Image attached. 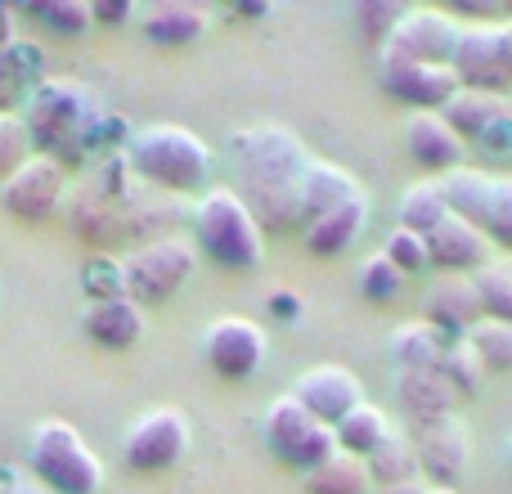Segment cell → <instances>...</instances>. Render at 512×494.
<instances>
[{
	"label": "cell",
	"mask_w": 512,
	"mask_h": 494,
	"mask_svg": "<svg viewBox=\"0 0 512 494\" xmlns=\"http://www.w3.org/2000/svg\"><path fill=\"white\" fill-rule=\"evenodd\" d=\"M441 378L450 382L459 396H472V391L486 382V369H481L477 351H472L468 337H454L450 346H445V360H441Z\"/></svg>",
	"instance_id": "cell-35"
},
{
	"label": "cell",
	"mask_w": 512,
	"mask_h": 494,
	"mask_svg": "<svg viewBox=\"0 0 512 494\" xmlns=\"http://www.w3.org/2000/svg\"><path fill=\"white\" fill-rule=\"evenodd\" d=\"M508 454H512V445H508Z\"/></svg>",
	"instance_id": "cell-48"
},
{
	"label": "cell",
	"mask_w": 512,
	"mask_h": 494,
	"mask_svg": "<svg viewBox=\"0 0 512 494\" xmlns=\"http://www.w3.org/2000/svg\"><path fill=\"white\" fill-rule=\"evenodd\" d=\"M445 333H436L427 319H409L391 333V355H396L400 373H432L445 360Z\"/></svg>",
	"instance_id": "cell-27"
},
{
	"label": "cell",
	"mask_w": 512,
	"mask_h": 494,
	"mask_svg": "<svg viewBox=\"0 0 512 494\" xmlns=\"http://www.w3.org/2000/svg\"><path fill=\"white\" fill-rule=\"evenodd\" d=\"M400 288H405V274H400L382 252H373L369 261L360 265V292L369 301H391V297H400Z\"/></svg>",
	"instance_id": "cell-38"
},
{
	"label": "cell",
	"mask_w": 512,
	"mask_h": 494,
	"mask_svg": "<svg viewBox=\"0 0 512 494\" xmlns=\"http://www.w3.org/2000/svg\"><path fill=\"white\" fill-rule=\"evenodd\" d=\"M122 454L135 472H167L189 454V418L180 409H149L131 423Z\"/></svg>",
	"instance_id": "cell-8"
},
{
	"label": "cell",
	"mask_w": 512,
	"mask_h": 494,
	"mask_svg": "<svg viewBox=\"0 0 512 494\" xmlns=\"http://www.w3.org/2000/svg\"><path fill=\"white\" fill-rule=\"evenodd\" d=\"M396 400L409 418V432H423L432 423H445L459 409V391L441 378V369L432 373H396Z\"/></svg>",
	"instance_id": "cell-17"
},
{
	"label": "cell",
	"mask_w": 512,
	"mask_h": 494,
	"mask_svg": "<svg viewBox=\"0 0 512 494\" xmlns=\"http://www.w3.org/2000/svg\"><path fill=\"white\" fill-rule=\"evenodd\" d=\"M265 445H270V454L283 463V468H297V472L324 468V463L337 454L333 427L319 423L292 391L265 409Z\"/></svg>",
	"instance_id": "cell-7"
},
{
	"label": "cell",
	"mask_w": 512,
	"mask_h": 494,
	"mask_svg": "<svg viewBox=\"0 0 512 494\" xmlns=\"http://www.w3.org/2000/svg\"><path fill=\"white\" fill-rule=\"evenodd\" d=\"M382 256H387L400 274H414V270H427V265H432V256H427V239L423 234H414V230H400V225L387 234Z\"/></svg>",
	"instance_id": "cell-37"
},
{
	"label": "cell",
	"mask_w": 512,
	"mask_h": 494,
	"mask_svg": "<svg viewBox=\"0 0 512 494\" xmlns=\"http://www.w3.org/2000/svg\"><path fill=\"white\" fill-rule=\"evenodd\" d=\"M405 149H409V158H414L423 171L445 176V171L463 167L468 144L450 131V122H445L441 113H409L405 117Z\"/></svg>",
	"instance_id": "cell-16"
},
{
	"label": "cell",
	"mask_w": 512,
	"mask_h": 494,
	"mask_svg": "<svg viewBox=\"0 0 512 494\" xmlns=\"http://www.w3.org/2000/svg\"><path fill=\"white\" fill-rule=\"evenodd\" d=\"M81 328H86L90 342L108 346V351H126V346H135L144 337V306H135L131 297L86 301Z\"/></svg>",
	"instance_id": "cell-19"
},
{
	"label": "cell",
	"mask_w": 512,
	"mask_h": 494,
	"mask_svg": "<svg viewBox=\"0 0 512 494\" xmlns=\"http://www.w3.org/2000/svg\"><path fill=\"white\" fill-rule=\"evenodd\" d=\"M333 436H337V450L342 454L369 459V454L391 436V423H387V414H382L378 405H360L333 427Z\"/></svg>",
	"instance_id": "cell-28"
},
{
	"label": "cell",
	"mask_w": 512,
	"mask_h": 494,
	"mask_svg": "<svg viewBox=\"0 0 512 494\" xmlns=\"http://www.w3.org/2000/svg\"><path fill=\"white\" fill-rule=\"evenodd\" d=\"M292 396L319 418V423L337 427L351 409L364 405V387L351 369L342 364H319V369H306L297 382H292Z\"/></svg>",
	"instance_id": "cell-13"
},
{
	"label": "cell",
	"mask_w": 512,
	"mask_h": 494,
	"mask_svg": "<svg viewBox=\"0 0 512 494\" xmlns=\"http://www.w3.org/2000/svg\"><path fill=\"white\" fill-rule=\"evenodd\" d=\"M459 86L468 90H490V95H504L508 77L499 68V41H495V23H463L459 50L450 59Z\"/></svg>",
	"instance_id": "cell-15"
},
{
	"label": "cell",
	"mask_w": 512,
	"mask_h": 494,
	"mask_svg": "<svg viewBox=\"0 0 512 494\" xmlns=\"http://www.w3.org/2000/svg\"><path fill=\"white\" fill-rule=\"evenodd\" d=\"M427 494H454V490H436V486H432V490H427Z\"/></svg>",
	"instance_id": "cell-47"
},
{
	"label": "cell",
	"mask_w": 512,
	"mask_h": 494,
	"mask_svg": "<svg viewBox=\"0 0 512 494\" xmlns=\"http://www.w3.org/2000/svg\"><path fill=\"white\" fill-rule=\"evenodd\" d=\"M382 86L396 95L400 104H414L418 113H441L454 95H459V77L445 63H418L405 54L382 50Z\"/></svg>",
	"instance_id": "cell-10"
},
{
	"label": "cell",
	"mask_w": 512,
	"mask_h": 494,
	"mask_svg": "<svg viewBox=\"0 0 512 494\" xmlns=\"http://www.w3.org/2000/svg\"><path fill=\"white\" fill-rule=\"evenodd\" d=\"M104 117L108 113L95 90L81 86V81H63V77H45L23 108L32 144H41V153L54 158L59 167L86 158L90 149H99Z\"/></svg>",
	"instance_id": "cell-2"
},
{
	"label": "cell",
	"mask_w": 512,
	"mask_h": 494,
	"mask_svg": "<svg viewBox=\"0 0 512 494\" xmlns=\"http://www.w3.org/2000/svg\"><path fill=\"white\" fill-rule=\"evenodd\" d=\"M126 167L140 185L158 194H189L212 176V149L198 131L180 122H153L126 140Z\"/></svg>",
	"instance_id": "cell-3"
},
{
	"label": "cell",
	"mask_w": 512,
	"mask_h": 494,
	"mask_svg": "<svg viewBox=\"0 0 512 494\" xmlns=\"http://www.w3.org/2000/svg\"><path fill=\"white\" fill-rule=\"evenodd\" d=\"M441 189H445V203H450V216L459 221L477 225L486 221V207H490V189H495V171H481V167H454L441 176Z\"/></svg>",
	"instance_id": "cell-26"
},
{
	"label": "cell",
	"mask_w": 512,
	"mask_h": 494,
	"mask_svg": "<svg viewBox=\"0 0 512 494\" xmlns=\"http://www.w3.org/2000/svg\"><path fill=\"white\" fill-rule=\"evenodd\" d=\"M230 158L239 167V180L248 189L243 203L252 207L256 225L292 230L301 225V176L310 167V153L288 126L265 122L248 126L230 140Z\"/></svg>",
	"instance_id": "cell-1"
},
{
	"label": "cell",
	"mask_w": 512,
	"mask_h": 494,
	"mask_svg": "<svg viewBox=\"0 0 512 494\" xmlns=\"http://www.w3.org/2000/svg\"><path fill=\"white\" fill-rule=\"evenodd\" d=\"M270 306H274V310H283V315H288V310H292V315H297V310H301V301H297V297H274Z\"/></svg>",
	"instance_id": "cell-46"
},
{
	"label": "cell",
	"mask_w": 512,
	"mask_h": 494,
	"mask_svg": "<svg viewBox=\"0 0 512 494\" xmlns=\"http://www.w3.org/2000/svg\"><path fill=\"white\" fill-rule=\"evenodd\" d=\"M472 283H477V297H481L486 319H504V324H512V256H490V261L472 274Z\"/></svg>",
	"instance_id": "cell-32"
},
{
	"label": "cell",
	"mask_w": 512,
	"mask_h": 494,
	"mask_svg": "<svg viewBox=\"0 0 512 494\" xmlns=\"http://www.w3.org/2000/svg\"><path fill=\"white\" fill-rule=\"evenodd\" d=\"M481 234L490 239V247H508V252H512V176H495V189H490V207H486V221H481Z\"/></svg>",
	"instance_id": "cell-36"
},
{
	"label": "cell",
	"mask_w": 512,
	"mask_h": 494,
	"mask_svg": "<svg viewBox=\"0 0 512 494\" xmlns=\"http://www.w3.org/2000/svg\"><path fill=\"white\" fill-rule=\"evenodd\" d=\"M364 463H369V477L378 490L418 481V450H414V436H405V432H391Z\"/></svg>",
	"instance_id": "cell-29"
},
{
	"label": "cell",
	"mask_w": 512,
	"mask_h": 494,
	"mask_svg": "<svg viewBox=\"0 0 512 494\" xmlns=\"http://www.w3.org/2000/svg\"><path fill=\"white\" fill-rule=\"evenodd\" d=\"M45 81V54L41 45L23 41L0 50V117H18V108H27L32 90Z\"/></svg>",
	"instance_id": "cell-22"
},
{
	"label": "cell",
	"mask_w": 512,
	"mask_h": 494,
	"mask_svg": "<svg viewBox=\"0 0 512 494\" xmlns=\"http://www.w3.org/2000/svg\"><path fill=\"white\" fill-rule=\"evenodd\" d=\"M0 494H50V490H45L41 481H9V486L0 490Z\"/></svg>",
	"instance_id": "cell-44"
},
{
	"label": "cell",
	"mask_w": 512,
	"mask_h": 494,
	"mask_svg": "<svg viewBox=\"0 0 512 494\" xmlns=\"http://www.w3.org/2000/svg\"><path fill=\"white\" fill-rule=\"evenodd\" d=\"M373 477H369V463L355 459V454L337 450L324 468L306 472V494H369Z\"/></svg>",
	"instance_id": "cell-30"
},
{
	"label": "cell",
	"mask_w": 512,
	"mask_h": 494,
	"mask_svg": "<svg viewBox=\"0 0 512 494\" xmlns=\"http://www.w3.org/2000/svg\"><path fill=\"white\" fill-rule=\"evenodd\" d=\"M18 41V32H14V14H9V9H0V50H5V45H14Z\"/></svg>",
	"instance_id": "cell-43"
},
{
	"label": "cell",
	"mask_w": 512,
	"mask_h": 494,
	"mask_svg": "<svg viewBox=\"0 0 512 494\" xmlns=\"http://www.w3.org/2000/svg\"><path fill=\"white\" fill-rule=\"evenodd\" d=\"M198 270V243L167 234V239L140 243L131 256H122V288L135 306H158L171 301Z\"/></svg>",
	"instance_id": "cell-6"
},
{
	"label": "cell",
	"mask_w": 512,
	"mask_h": 494,
	"mask_svg": "<svg viewBox=\"0 0 512 494\" xmlns=\"http://www.w3.org/2000/svg\"><path fill=\"white\" fill-rule=\"evenodd\" d=\"M360 194H364L360 180H355L346 167L310 158L306 176H301V230H306L310 221H319L324 212H333V207H342V203H351V198H360Z\"/></svg>",
	"instance_id": "cell-23"
},
{
	"label": "cell",
	"mask_w": 512,
	"mask_h": 494,
	"mask_svg": "<svg viewBox=\"0 0 512 494\" xmlns=\"http://www.w3.org/2000/svg\"><path fill=\"white\" fill-rule=\"evenodd\" d=\"M265 351H270L265 328L256 324V319H248V315H221L212 328H207V337H203L207 364H212L221 378H234V382L261 373Z\"/></svg>",
	"instance_id": "cell-9"
},
{
	"label": "cell",
	"mask_w": 512,
	"mask_h": 494,
	"mask_svg": "<svg viewBox=\"0 0 512 494\" xmlns=\"http://www.w3.org/2000/svg\"><path fill=\"white\" fill-rule=\"evenodd\" d=\"M459 36H463V23L445 9H405L400 27L391 32V41L382 50L391 54H405V59H418V63H445L450 68L454 50H459Z\"/></svg>",
	"instance_id": "cell-12"
},
{
	"label": "cell",
	"mask_w": 512,
	"mask_h": 494,
	"mask_svg": "<svg viewBox=\"0 0 512 494\" xmlns=\"http://www.w3.org/2000/svg\"><path fill=\"white\" fill-rule=\"evenodd\" d=\"M27 14L41 18L54 36H86L90 27H95L90 0H41V5H32Z\"/></svg>",
	"instance_id": "cell-34"
},
{
	"label": "cell",
	"mask_w": 512,
	"mask_h": 494,
	"mask_svg": "<svg viewBox=\"0 0 512 494\" xmlns=\"http://www.w3.org/2000/svg\"><path fill=\"white\" fill-rule=\"evenodd\" d=\"M378 494H427L423 481H405V486H382Z\"/></svg>",
	"instance_id": "cell-45"
},
{
	"label": "cell",
	"mask_w": 512,
	"mask_h": 494,
	"mask_svg": "<svg viewBox=\"0 0 512 494\" xmlns=\"http://www.w3.org/2000/svg\"><path fill=\"white\" fill-rule=\"evenodd\" d=\"M450 216V203H445V189L441 180H418L414 189H405V198H400V230H414V234H432L436 225Z\"/></svg>",
	"instance_id": "cell-31"
},
{
	"label": "cell",
	"mask_w": 512,
	"mask_h": 494,
	"mask_svg": "<svg viewBox=\"0 0 512 494\" xmlns=\"http://www.w3.org/2000/svg\"><path fill=\"white\" fill-rule=\"evenodd\" d=\"M207 27H212V9L198 0H162L144 9V36L158 45H189L207 36Z\"/></svg>",
	"instance_id": "cell-24"
},
{
	"label": "cell",
	"mask_w": 512,
	"mask_h": 494,
	"mask_svg": "<svg viewBox=\"0 0 512 494\" xmlns=\"http://www.w3.org/2000/svg\"><path fill=\"white\" fill-rule=\"evenodd\" d=\"M364 225H369V194L351 198V203L324 212L319 221H310L306 230H301V239H306V247L315 256H337V252H346V247L360 239Z\"/></svg>",
	"instance_id": "cell-25"
},
{
	"label": "cell",
	"mask_w": 512,
	"mask_h": 494,
	"mask_svg": "<svg viewBox=\"0 0 512 494\" xmlns=\"http://www.w3.org/2000/svg\"><path fill=\"white\" fill-rule=\"evenodd\" d=\"M63 203V167L45 153H32L14 176L0 185V207L18 221L36 225V221H50Z\"/></svg>",
	"instance_id": "cell-11"
},
{
	"label": "cell",
	"mask_w": 512,
	"mask_h": 494,
	"mask_svg": "<svg viewBox=\"0 0 512 494\" xmlns=\"http://www.w3.org/2000/svg\"><path fill=\"white\" fill-rule=\"evenodd\" d=\"M414 450H418V472L432 477L436 490H454L468 472L472 445L468 432H463L459 418H445V423H432L423 432H414Z\"/></svg>",
	"instance_id": "cell-14"
},
{
	"label": "cell",
	"mask_w": 512,
	"mask_h": 494,
	"mask_svg": "<svg viewBox=\"0 0 512 494\" xmlns=\"http://www.w3.org/2000/svg\"><path fill=\"white\" fill-rule=\"evenodd\" d=\"M32 158V135L23 117H0V185Z\"/></svg>",
	"instance_id": "cell-39"
},
{
	"label": "cell",
	"mask_w": 512,
	"mask_h": 494,
	"mask_svg": "<svg viewBox=\"0 0 512 494\" xmlns=\"http://www.w3.org/2000/svg\"><path fill=\"white\" fill-rule=\"evenodd\" d=\"M441 117L450 122V131L459 135L463 144H472V140H490V135H495L499 126H504L508 117H512V108H508L504 95L459 86V95H454L450 104L441 108Z\"/></svg>",
	"instance_id": "cell-20"
},
{
	"label": "cell",
	"mask_w": 512,
	"mask_h": 494,
	"mask_svg": "<svg viewBox=\"0 0 512 494\" xmlns=\"http://www.w3.org/2000/svg\"><path fill=\"white\" fill-rule=\"evenodd\" d=\"M355 18H360L364 36L378 45L391 41V32L400 27V18H405V5H396V0H364L360 9H355Z\"/></svg>",
	"instance_id": "cell-40"
},
{
	"label": "cell",
	"mask_w": 512,
	"mask_h": 494,
	"mask_svg": "<svg viewBox=\"0 0 512 494\" xmlns=\"http://www.w3.org/2000/svg\"><path fill=\"white\" fill-rule=\"evenodd\" d=\"M468 342H472V351H477V360L486 373L512 369V324H504V319H481V324L468 333Z\"/></svg>",
	"instance_id": "cell-33"
},
{
	"label": "cell",
	"mask_w": 512,
	"mask_h": 494,
	"mask_svg": "<svg viewBox=\"0 0 512 494\" xmlns=\"http://www.w3.org/2000/svg\"><path fill=\"white\" fill-rule=\"evenodd\" d=\"M90 14H95V23H126L131 18V5H90Z\"/></svg>",
	"instance_id": "cell-42"
},
{
	"label": "cell",
	"mask_w": 512,
	"mask_h": 494,
	"mask_svg": "<svg viewBox=\"0 0 512 494\" xmlns=\"http://www.w3.org/2000/svg\"><path fill=\"white\" fill-rule=\"evenodd\" d=\"M481 319H486V310H481L477 283L463 279V274H450V279H441L427 292V324H432L436 333L468 337Z\"/></svg>",
	"instance_id": "cell-18"
},
{
	"label": "cell",
	"mask_w": 512,
	"mask_h": 494,
	"mask_svg": "<svg viewBox=\"0 0 512 494\" xmlns=\"http://www.w3.org/2000/svg\"><path fill=\"white\" fill-rule=\"evenodd\" d=\"M427 256L432 265L450 274H463V270H481L490 261V239L477 230V225L459 221V216H445L432 234H427Z\"/></svg>",
	"instance_id": "cell-21"
},
{
	"label": "cell",
	"mask_w": 512,
	"mask_h": 494,
	"mask_svg": "<svg viewBox=\"0 0 512 494\" xmlns=\"http://www.w3.org/2000/svg\"><path fill=\"white\" fill-rule=\"evenodd\" d=\"M194 239L225 270H256L265 261V234L256 225L252 207L234 189H212L194 207Z\"/></svg>",
	"instance_id": "cell-4"
},
{
	"label": "cell",
	"mask_w": 512,
	"mask_h": 494,
	"mask_svg": "<svg viewBox=\"0 0 512 494\" xmlns=\"http://www.w3.org/2000/svg\"><path fill=\"white\" fill-rule=\"evenodd\" d=\"M495 41H499V68H504V77L512 86V18L495 23Z\"/></svg>",
	"instance_id": "cell-41"
},
{
	"label": "cell",
	"mask_w": 512,
	"mask_h": 494,
	"mask_svg": "<svg viewBox=\"0 0 512 494\" xmlns=\"http://www.w3.org/2000/svg\"><path fill=\"white\" fill-rule=\"evenodd\" d=\"M32 472L50 494H99L104 490V463L77 436V427H68L63 418H41L32 427Z\"/></svg>",
	"instance_id": "cell-5"
}]
</instances>
